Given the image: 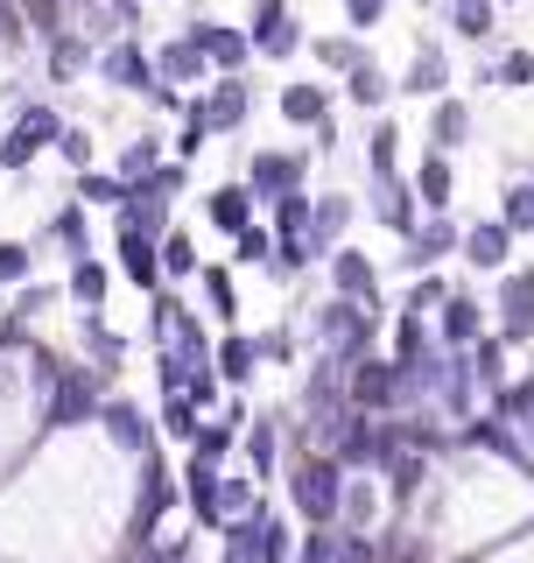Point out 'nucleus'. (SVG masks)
<instances>
[{
	"mask_svg": "<svg viewBox=\"0 0 534 563\" xmlns=\"http://www.w3.org/2000/svg\"><path fill=\"white\" fill-rule=\"evenodd\" d=\"M316 64H324V70H345V78H352L366 57H359V43H352V35H324V43H316Z\"/></svg>",
	"mask_w": 534,
	"mask_h": 563,
	"instance_id": "nucleus-36",
	"label": "nucleus"
},
{
	"mask_svg": "<svg viewBox=\"0 0 534 563\" xmlns=\"http://www.w3.org/2000/svg\"><path fill=\"white\" fill-rule=\"evenodd\" d=\"M500 339L507 345H527L534 339V268H513L500 282Z\"/></svg>",
	"mask_w": 534,
	"mask_h": 563,
	"instance_id": "nucleus-7",
	"label": "nucleus"
},
{
	"mask_svg": "<svg viewBox=\"0 0 534 563\" xmlns=\"http://www.w3.org/2000/svg\"><path fill=\"white\" fill-rule=\"evenodd\" d=\"M281 113H289L296 128H316V134H324V113H331V99L316 92V85H289V92H281Z\"/></svg>",
	"mask_w": 534,
	"mask_h": 563,
	"instance_id": "nucleus-23",
	"label": "nucleus"
},
{
	"mask_svg": "<svg viewBox=\"0 0 534 563\" xmlns=\"http://www.w3.org/2000/svg\"><path fill=\"white\" fill-rule=\"evenodd\" d=\"M380 219H387V225H401V233H415V225H422V219H415V205H408V190H401V184H380Z\"/></svg>",
	"mask_w": 534,
	"mask_h": 563,
	"instance_id": "nucleus-40",
	"label": "nucleus"
},
{
	"mask_svg": "<svg viewBox=\"0 0 534 563\" xmlns=\"http://www.w3.org/2000/svg\"><path fill=\"white\" fill-rule=\"evenodd\" d=\"M345 219H352V198L345 190H324V198H316V219H310V254H337Z\"/></svg>",
	"mask_w": 534,
	"mask_h": 563,
	"instance_id": "nucleus-17",
	"label": "nucleus"
},
{
	"mask_svg": "<svg viewBox=\"0 0 534 563\" xmlns=\"http://www.w3.org/2000/svg\"><path fill=\"white\" fill-rule=\"evenodd\" d=\"M380 14H387V0H345V22H352V29L380 22Z\"/></svg>",
	"mask_w": 534,
	"mask_h": 563,
	"instance_id": "nucleus-53",
	"label": "nucleus"
},
{
	"mask_svg": "<svg viewBox=\"0 0 534 563\" xmlns=\"http://www.w3.org/2000/svg\"><path fill=\"white\" fill-rule=\"evenodd\" d=\"M443 303H450L443 275H430V282H415V289H408V317H430V310H443Z\"/></svg>",
	"mask_w": 534,
	"mask_h": 563,
	"instance_id": "nucleus-45",
	"label": "nucleus"
},
{
	"mask_svg": "<svg viewBox=\"0 0 534 563\" xmlns=\"http://www.w3.org/2000/svg\"><path fill=\"white\" fill-rule=\"evenodd\" d=\"M289 493H296V515L310 521V528H331L337 515H345V493H352L345 457H337V451H310V457H296Z\"/></svg>",
	"mask_w": 534,
	"mask_h": 563,
	"instance_id": "nucleus-1",
	"label": "nucleus"
},
{
	"mask_svg": "<svg viewBox=\"0 0 534 563\" xmlns=\"http://www.w3.org/2000/svg\"><path fill=\"white\" fill-rule=\"evenodd\" d=\"M345 395H352V409H359V416H394L415 387H408V374H401L394 360H366V366H352Z\"/></svg>",
	"mask_w": 534,
	"mask_h": 563,
	"instance_id": "nucleus-3",
	"label": "nucleus"
},
{
	"mask_svg": "<svg viewBox=\"0 0 534 563\" xmlns=\"http://www.w3.org/2000/svg\"><path fill=\"white\" fill-rule=\"evenodd\" d=\"M233 254L240 261H275L281 254V246H275V225H246V233L233 240Z\"/></svg>",
	"mask_w": 534,
	"mask_h": 563,
	"instance_id": "nucleus-43",
	"label": "nucleus"
},
{
	"mask_svg": "<svg viewBox=\"0 0 534 563\" xmlns=\"http://www.w3.org/2000/svg\"><path fill=\"white\" fill-rule=\"evenodd\" d=\"M296 563H345V536L310 528V536H302V550H296Z\"/></svg>",
	"mask_w": 534,
	"mask_h": 563,
	"instance_id": "nucleus-37",
	"label": "nucleus"
},
{
	"mask_svg": "<svg viewBox=\"0 0 534 563\" xmlns=\"http://www.w3.org/2000/svg\"><path fill=\"white\" fill-rule=\"evenodd\" d=\"M450 22H457V35L486 43V29H492V0H457V8H450Z\"/></svg>",
	"mask_w": 534,
	"mask_h": 563,
	"instance_id": "nucleus-39",
	"label": "nucleus"
},
{
	"mask_svg": "<svg viewBox=\"0 0 534 563\" xmlns=\"http://www.w3.org/2000/svg\"><path fill=\"white\" fill-rule=\"evenodd\" d=\"M331 282H337V296H345V303L380 310V268H372L359 246H337V254H331Z\"/></svg>",
	"mask_w": 534,
	"mask_h": 563,
	"instance_id": "nucleus-8",
	"label": "nucleus"
},
{
	"mask_svg": "<svg viewBox=\"0 0 534 563\" xmlns=\"http://www.w3.org/2000/svg\"><path fill=\"white\" fill-rule=\"evenodd\" d=\"M49 70H57V78H78V70H85V49L70 43V35H57V57H49Z\"/></svg>",
	"mask_w": 534,
	"mask_h": 563,
	"instance_id": "nucleus-51",
	"label": "nucleus"
},
{
	"mask_svg": "<svg viewBox=\"0 0 534 563\" xmlns=\"http://www.w3.org/2000/svg\"><path fill=\"white\" fill-rule=\"evenodd\" d=\"M492 416H500L507 430L534 451V380H507L500 395H492Z\"/></svg>",
	"mask_w": 534,
	"mask_h": 563,
	"instance_id": "nucleus-15",
	"label": "nucleus"
},
{
	"mask_svg": "<svg viewBox=\"0 0 534 563\" xmlns=\"http://www.w3.org/2000/svg\"><path fill=\"white\" fill-rule=\"evenodd\" d=\"M436 339H443V352H471L478 345V303H471V296H450V303H443Z\"/></svg>",
	"mask_w": 534,
	"mask_h": 563,
	"instance_id": "nucleus-18",
	"label": "nucleus"
},
{
	"mask_svg": "<svg viewBox=\"0 0 534 563\" xmlns=\"http://www.w3.org/2000/svg\"><path fill=\"white\" fill-rule=\"evenodd\" d=\"M507 225H513V233H534V176L507 190Z\"/></svg>",
	"mask_w": 534,
	"mask_h": 563,
	"instance_id": "nucleus-44",
	"label": "nucleus"
},
{
	"mask_svg": "<svg viewBox=\"0 0 534 563\" xmlns=\"http://www.w3.org/2000/svg\"><path fill=\"white\" fill-rule=\"evenodd\" d=\"M254 360H260V345H254V339H219V374H225V387H246Z\"/></svg>",
	"mask_w": 534,
	"mask_h": 563,
	"instance_id": "nucleus-28",
	"label": "nucleus"
},
{
	"mask_svg": "<svg viewBox=\"0 0 534 563\" xmlns=\"http://www.w3.org/2000/svg\"><path fill=\"white\" fill-rule=\"evenodd\" d=\"M85 352H92V360L105 366V374H113V366L127 360V345H120V331H113V324H99V317H85Z\"/></svg>",
	"mask_w": 534,
	"mask_h": 563,
	"instance_id": "nucleus-32",
	"label": "nucleus"
},
{
	"mask_svg": "<svg viewBox=\"0 0 534 563\" xmlns=\"http://www.w3.org/2000/svg\"><path fill=\"white\" fill-rule=\"evenodd\" d=\"M401 85H408V92H443V85H450V64H443V49L430 43L415 64H408V78H401Z\"/></svg>",
	"mask_w": 534,
	"mask_h": 563,
	"instance_id": "nucleus-29",
	"label": "nucleus"
},
{
	"mask_svg": "<svg viewBox=\"0 0 534 563\" xmlns=\"http://www.w3.org/2000/svg\"><path fill=\"white\" fill-rule=\"evenodd\" d=\"M204 64H211V57L190 43V35H183V43H169V49H155V70H163V85H190Z\"/></svg>",
	"mask_w": 534,
	"mask_h": 563,
	"instance_id": "nucleus-22",
	"label": "nucleus"
},
{
	"mask_svg": "<svg viewBox=\"0 0 534 563\" xmlns=\"http://www.w3.org/2000/svg\"><path fill=\"white\" fill-rule=\"evenodd\" d=\"M233 430H240V422H204L198 444H190V457H204V465H225V451H233Z\"/></svg>",
	"mask_w": 534,
	"mask_h": 563,
	"instance_id": "nucleus-34",
	"label": "nucleus"
},
{
	"mask_svg": "<svg viewBox=\"0 0 534 563\" xmlns=\"http://www.w3.org/2000/svg\"><path fill=\"white\" fill-rule=\"evenodd\" d=\"M302 169H310V163H302V155H254V163H246V190H260V198H296V190H302Z\"/></svg>",
	"mask_w": 534,
	"mask_h": 563,
	"instance_id": "nucleus-9",
	"label": "nucleus"
},
{
	"mask_svg": "<svg viewBox=\"0 0 534 563\" xmlns=\"http://www.w3.org/2000/svg\"><path fill=\"white\" fill-rule=\"evenodd\" d=\"M394 148H401V134H394V120H380L366 141V169H372V184H394Z\"/></svg>",
	"mask_w": 534,
	"mask_h": 563,
	"instance_id": "nucleus-26",
	"label": "nucleus"
},
{
	"mask_svg": "<svg viewBox=\"0 0 534 563\" xmlns=\"http://www.w3.org/2000/svg\"><path fill=\"white\" fill-rule=\"evenodd\" d=\"M57 148L70 155V163H92V134H78V128H70V134L57 141Z\"/></svg>",
	"mask_w": 534,
	"mask_h": 563,
	"instance_id": "nucleus-54",
	"label": "nucleus"
},
{
	"mask_svg": "<svg viewBox=\"0 0 534 563\" xmlns=\"http://www.w3.org/2000/svg\"><path fill=\"white\" fill-rule=\"evenodd\" d=\"M183 113H190V128H204V134H233L240 120H246V85L240 78H219V85H211V99H190Z\"/></svg>",
	"mask_w": 534,
	"mask_h": 563,
	"instance_id": "nucleus-6",
	"label": "nucleus"
},
{
	"mask_svg": "<svg viewBox=\"0 0 534 563\" xmlns=\"http://www.w3.org/2000/svg\"><path fill=\"white\" fill-rule=\"evenodd\" d=\"M198 416H204V409H198V401H183V395H169V401H163V430H176V437H190V444H198V430H204Z\"/></svg>",
	"mask_w": 534,
	"mask_h": 563,
	"instance_id": "nucleus-38",
	"label": "nucleus"
},
{
	"mask_svg": "<svg viewBox=\"0 0 534 563\" xmlns=\"http://www.w3.org/2000/svg\"><path fill=\"white\" fill-rule=\"evenodd\" d=\"M507 246H513V225H507V219H492V225H471V233H465V254H471V268H500V261H507Z\"/></svg>",
	"mask_w": 534,
	"mask_h": 563,
	"instance_id": "nucleus-21",
	"label": "nucleus"
},
{
	"mask_svg": "<svg viewBox=\"0 0 534 563\" xmlns=\"http://www.w3.org/2000/svg\"><path fill=\"white\" fill-rule=\"evenodd\" d=\"M190 268H198V246H190L183 233H169L163 240V275H190Z\"/></svg>",
	"mask_w": 534,
	"mask_h": 563,
	"instance_id": "nucleus-47",
	"label": "nucleus"
},
{
	"mask_svg": "<svg viewBox=\"0 0 534 563\" xmlns=\"http://www.w3.org/2000/svg\"><path fill=\"white\" fill-rule=\"evenodd\" d=\"M465 134H471V113H465L457 99H443V106H436V141H443V148H457Z\"/></svg>",
	"mask_w": 534,
	"mask_h": 563,
	"instance_id": "nucleus-42",
	"label": "nucleus"
},
{
	"mask_svg": "<svg viewBox=\"0 0 534 563\" xmlns=\"http://www.w3.org/2000/svg\"><path fill=\"white\" fill-rule=\"evenodd\" d=\"M127 198H134V190L120 184V176H92V169L78 176V205H127Z\"/></svg>",
	"mask_w": 534,
	"mask_h": 563,
	"instance_id": "nucleus-33",
	"label": "nucleus"
},
{
	"mask_svg": "<svg viewBox=\"0 0 534 563\" xmlns=\"http://www.w3.org/2000/svg\"><path fill=\"white\" fill-rule=\"evenodd\" d=\"M471 366H478V380L500 395V387H507V380H500V366H507V339H478V345H471Z\"/></svg>",
	"mask_w": 534,
	"mask_h": 563,
	"instance_id": "nucleus-35",
	"label": "nucleus"
},
{
	"mask_svg": "<svg viewBox=\"0 0 534 563\" xmlns=\"http://www.w3.org/2000/svg\"><path fill=\"white\" fill-rule=\"evenodd\" d=\"M22 275H29V246L0 240V282H22Z\"/></svg>",
	"mask_w": 534,
	"mask_h": 563,
	"instance_id": "nucleus-52",
	"label": "nucleus"
},
{
	"mask_svg": "<svg viewBox=\"0 0 534 563\" xmlns=\"http://www.w3.org/2000/svg\"><path fill=\"white\" fill-rule=\"evenodd\" d=\"M478 78H500V85H534V49H513L507 64H478Z\"/></svg>",
	"mask_w": 534,
	"mask_h": 563,
	"instance_id": "nucleus-41",
	"label": "nucleus"
},
{
	"mask_svg": "<svg viewBox=\"0 0 534 563\" xmlns=\"http://www.w3.org/2000/svg\"><path fill=\"white\" fill-rule=\"evenodd\" d=\"M204 296H211L219 317H233V275H225V268H204Z\"/></svg>",
	"mask_w": 534,
	"mask_h": 563,
	"instance_id": "nucleus-49",
	"label": "nucleus"
},
{
	"mask_svg": "<svg viewBox=\"0 0 534 563\" xmlns=\"http://www.w3.org/2000/svg\"><path fill=\"white\" fill-rule=\"evenodd\" d=\"M57 240L85 261V211H78V205H64V211H57Z\"/></svg>",
	"mask_w": 534,
	"mask_h": 563,
	"instance_id": "nucleus-48",
	"label": "nucleus"
},
{
	"mask_svg": "<svg viewBox=\"0 0 534 563\" xmlns=\"http://www.w3.org/2000/svg\"><path fill=\"white\" fill-rule=\"evenodd\" d=\"M316 331H324L337 366H366V345H372V310L366 303H345V296H337V303L316 310Z\"/></svg>",
	"mask_w": 534,
	"mask_h": 563,
	"instance_id": "nucleus-2",
	"label": "nucleus"
},
{
	"mask_svg": "<svg viewBox=\"0 0 534 563\" xmlns=\"http://www.w3.org/2000/svg\"><path fill=\"white\" fill-rule=\"evenodd\" d=\"M240 444H246V465H254L260 479L281 465V437H275V422H267V416H260V422H246V437H240Z\"/></svg>",
	"mask_w": 534,
	"mask_h": 563,
	"instance_id": "nucleus-25",
	"label": "nucleus"
},
{
	"mask_svg": "<svg viewBox=\"0 0 534 563\" xmlns=\"http://www.w3.org/2000/svg\"><path fill=\"white\" fill-rule=\"evenodd\" d=\"M415 198L430 205V211H443V205H450V163H443V155H430V163L415 169Z\"/></svg>",
	"mask_w": 534,
	"mask_h": 563,
	"instance_id": "nucleus-31",
	"label": "nucleus"
},
{
	"mask_svg": "<svg viewBox=\"0 0 534 563\" xmlns=\"http://www.w3.org/2000/svg\"><path fill=\"white\" fill-rule=\"evenodd\" d=\"M155 176H163V155H155V141H134V148L120 155V184H127L134 198H141V190H148Z\"/></svg>",
	"mask_w": 534,
	"mask_h": 563,
	"instance_id": "nucleus-24",
	"label": "nucleus"
},
{
	"mask_svg": "<svg viewBox=\"0 0 534 563\" xmlns=\"http://www.w3.org/2000/svg\"><path fill=\"white\" fill-rule=\"evenodd\" d=\"M372 500H380L372 486H352V493H345V521H352V528H366V521H372Z\"/></svg>",
	"mask_w": 534,
	"mask_h": 563,
	"instance_id": "nucleus-50",
	"label": "nucleus"
},
{
	"mask_svg": "<svg viewBox=\"0 0 534 563\" xmlns=\"http://www.w3.org/2000/svg\"><path fill=\"white\" fill-rule=\"evenodd\" d=\"M92 416H105V395H99L92 374H64L43 395V422H49V430H64V422H92Z\"/></svg>",
	"mask_w": 534,
	"mask_h": 563,
	"instance_id": "nucleus-4",
	"label": "nucleus"
},
{
	"mask_svg": "<svg viewBox=\"0 0 534 563\" xmlns=\"http://www.w3.org/2000/svg\"><path fill=\"white\" fill-rule=\"evenodd\" d=\"M190 43H198L204 57L225 70V78H240V64L254 57V35H240V29H219V22H198V29H190Z\"/></svg>",
	"mask_w": 534,
	"mask_h": 563,
	"instance_id": "nucleus-11",
	"label": "nucleus"
},
{
	"mask_svg": "<svg viewBox=\"0 0 534 563\" xmlns=\"http://www.w3.org/2000/svg\"><path fill=\"white\" fill-rule=\"evenodd\" d=\"M99 422L113 430V444H120V451H148V416H141L127 395H113V401H105V416H99Z\"/></svg>",
	"mask_w": 534,
	"mask_h": 563,
	"instance_id": "nucleus-20",
	"label": "nucleus"
},
{
	"mask_svg": "<svg viewBox=\"0 0 534 563\" xmlns=\"http://www.w3.org/2000/svg\"><path fill=\"white\" fill-rule=\"evenodd\" d=\"M310 219H316V205L302 198V190H296V198H281L275 205V240L281 246H289V240H310Z\"/></svg>",
	"mask_w": 534,
	"mask_h": 563,
	"instance_id": "nucleus-27",
	"label": "nucleus"
},
{
	"mask_svg": "<svg viewBox=\"0 0 534 563\" xmlns=\"http://www.w3.org/2000/svg\"><path fill=\"white\" fill-rule=\"evenodd\" d=\"M211 225L240 240L246 225H254V190H246V184H225V190H211Z\"/></svg>",
	"mask_w": 534,
	"mask_h": 563,
	"instance_id": "nucleus-19",
	"label": "nucleus"
},
{
	"mask_svg": "<svg viewBox=\"0 0 534 563\" xmlns=\"http://www.w3.org/2000/svg\"><path fill=\"white\" fill-rule=\"evenodd\" d=\"M246 35H254L260 57H296V43H302L289 0H260V8H254V29H246Z\"/></svg>",
	"mask_w": 534,
	"mask_h": 563,
	"instance_id": "nucleus-10",
	"label": "nucleus"
},
{
	"mask_svg": "<svg viewBox=\"0 0 534 563\" xmlns=\"http://www.w3.org/2000/svg\"><path fill=\"white\" fill-rule=\"evenodd\" d=\"M64 134H70V128L57 120V106H29V113L14 120V134L0 141V169H22L35 148H49V141H64Z\"/></svg>",
	"mask_w": 534,
	"mask_h": 563,
	"instance_id": "nucleus-5",
	"label": "nucleus"
},
{
	"mask_svg": "<svg viewBox=\"0 0 534 563\" xmlns=\"http://www.w3.org/2000/svg\"><path fill=\"white\" fill-rule=\"evenodd\" d=\"M99 70H105V78L120 85V92H148V99L163 92V70H155V57H141L134 43H120L113 57H99Z\"/></svg>",
	"mask_w": 534,
	"mask_h": 563,
	"instance_id": "nucleus-12",
	"label": "nucleus"
},
{
	"mask_svg": "<svg viewBox=\"0 0 534 563\" xmlns=\"http://www.w3.org/2000/svg\"><path fill=\"white\" fill-rule=\"evenodd\" d=\"M105 289H113V275H105V261H92V254H85L78 268H70V296H78L85 310H99V296H105Z\"/></svg>",
	"mask_w": 534,
	"mask_h": 563,
	"instance_id": "nucleus-30",
	"label": "nucleus"
},
{
	"mask_svg": "<svg viewBox=\"0 0 534 563\" xmlns=\"http://www.w3.org/2000/svg\"><path fill=\"white\" fill-rule=\"evenodd\" d=\"M352 99H359V106H380V99H387L380 64H359V70H352Z\"/></svg>",
	"mask_w": 534,
	"mask_h": 563,
	"instance_id": "nucleus-46",
	"label": "nucleus"
},
{
	"mask_svg": "<svg viewBox=\"0 0 534 563\" xmlns=\"http://www.w3.org/2000/svg\"><path fill=\"white\" fill-rule=\"evenodd\" d=\"M120 268H127V282H134L141 296L163 289V246L141 240V233H120Z\"/></svg>",
	"mask_w": 534,
	"mask_h": 563,
	"instance_id": "nucleus-14",
	"label": "nucleus"
},
{
	"mask_svg": "<svg viewBox=\"0 0 534 563\" xmlns=\"http://www.w3.org/2000/svg\"><path fill=\"white\" fill-rule=\"evenodd\" d=\"M169 500H176L169 465H155V457H148V472H141V500H134V536H155L163 515H169Z\"/></svg>",
	"mask_w": 534,
	"mask_h": 563,
	"instance_id": "nucleus-13",
	"label": "nucleus"
},
{
	"mask_svg": "<svg viewBox=\"0 0 534 563\" xmlns=\"http://www.w3.org/2000/svg\"><path fill=\"white\" fill-rule=\"evenodd\" d=\"M450 246H465V233H457V225L443 219V211H430V219H422L415 233H408V261H415V268H422V261H443V254H450Z\"/></svg>",
	"mask_w": 534,
	"mask_h": 563,
	"instance_id": "nucleus-16",
	"label": "nucleus"
}]
</instances>
